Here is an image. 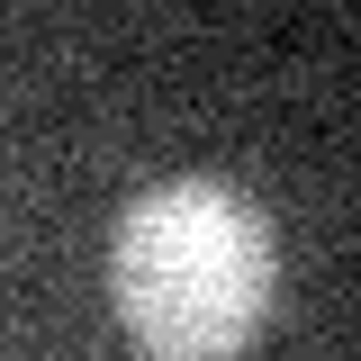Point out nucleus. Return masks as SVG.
I'll return each mask as SVG.
<instances>
[{
  "label": "nucleus",
  "instance_id": "f257e3e1",
  "mask_svg": "<svg viewBox=\"0 0 361 361\" xmlns=\"http://www.w3.org/2000/svg\"><path fill=\"white\" fill-rule=\"evenodd\" d=\"M280 298V244L253 190L180 172L135 190L109 226V307L154 361H235L253 353Z\"/></svg>",
  "mask_w": 361,
  "mask_h": 361
}]
</instances>
